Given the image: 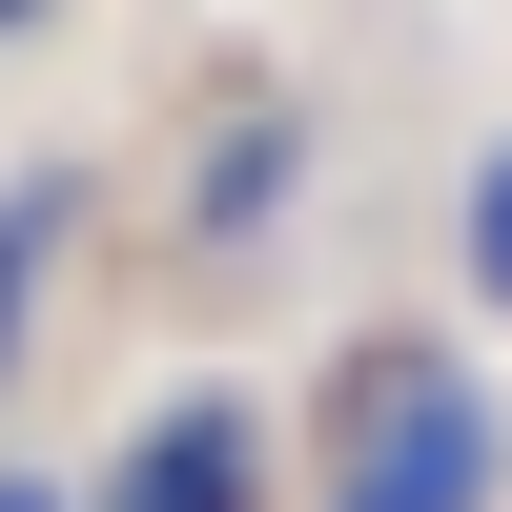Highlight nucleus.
<instances>
[{"instance_id": "1", "label": "nucleus", "mask_w": 512, "mask_h": 512, "mask_svg": "<svg viewBox=\"0 0 512 512\" xmlns=\"http://www.w3.org/2000/svg\"><path fill=\"white\" fill-rule=\"evenodd\" d=\"M512 492V410L451 349H349L328 390V492L308 512H492Z\"/></svg>"}, {"instance_id": "4", "label": "nucleus", "mask_w": 512, "mask_h": 512, "mask_svg": "<svg viewBox=\"0 0 512 512\" xmlns=\"http://www.w3.org/2000/svg\"><path fill=\"white\" fill-rule=\"evenodd\" d=\"M287 185H308V123L246 103L226 144H205V205H185V226H205V246H267V205H287Z\"/></svg>"}, {"instance_id": "3", "label": "nucleus", "mask_w": 512, "mask_h": 512, "mask_svg": "<svg viewBox=\"0 0 512 512\" xmlns=\"http://www.w3.org/2000/svg\"><path fill=\"white\" fill-rule=\"evenodd\" d=\"M62 246H82V164H21V185H0V390H21V328H41V287H62Z\"/></svg>"}, {"instance_id": "2", "label": "nucleus", "mask_w": 512, "mask_h": 512, "mask_svg": "<svg viewBox=\"0 0 512 512\" xmlns=\"http://www.w3.org/2000/svg\"><path fill=\"white\" fill-rule=\"evenodd\" d=\"M82 512H267V431H246V390H164Z\"/></svg>"}, {"instance_id": "5", "label": "nucleus", "mask_w": 512, "mask_h": 512, "mask_svg": "<svg viewBox=\"0 0 512 512\" xmlns=\"http://www.w3.org/2000/svg\"><path fill=\"white\" fill-rule=\"evenodd\" d=\"M451 226H472V287H492V308H512V144L472 164V205H451Z\"/></svg>"}, {"instance_id": "7", "label": "nucleus", "mask_w": 512, "mask_h": 512, "mask_svg": "<svg viewBox=\"0 0 512 512\" xmlns=\"http://www.w3.org/2000/svg\"><path fill=\"white\" fill-rule=\"evenodd\" d=\"M41 21H62V0H0V41H41Z\"/></svg>"}, {"instance_id": "6", "label": "nucleus", "mask_w": 512, "mask_h": 512, "mask_svg": "<svg viewBox=\"0 0 512 512\" xmlns=\"http://www.w3.org/2000/svg\"><path fill=\"white\" fill-rule=\"evenodd\" d=\"M0 512H82V492H41V472H0Z\"/></svg>"}]
</instances>
